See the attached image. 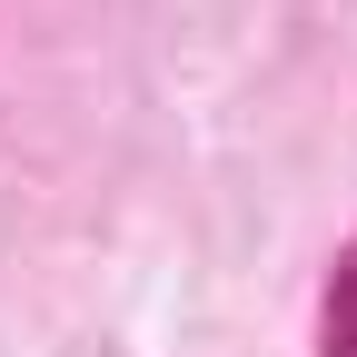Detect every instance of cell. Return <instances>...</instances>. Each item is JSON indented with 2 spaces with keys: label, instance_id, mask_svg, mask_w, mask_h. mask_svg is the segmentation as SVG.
I'll return each mask as SVG.
<instances>
[{
  "label": "cell",
  "instance_id": "obj_1",
  "mask_svg": "<svg viewBox=\"0 0 357 357\" xmlns=\"http://www.w3.org/2000/svg\"><path fill=\"white\" fill-rule=\"evenodd\" d=\"M328 357H357V248L337 258V278H328Z\"/></svg>",
  "mask_w": 357,
  "mask_h": 357
}]
</instances>
